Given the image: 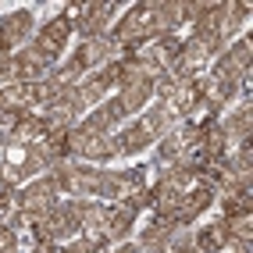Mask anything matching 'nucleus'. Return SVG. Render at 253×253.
Here are the masks:
<instances>
[{"label": "nucleus", "mask_w": 253, "mask_h": 253, "mask_svg": "<svg viewBox=\"0 0 253 253\" xmlns=\"http://www.w3.org/2000/svg\"><path fill=\"white\" fill-rule=\"evenodd\" d=\"M25 214H32V221H40V217H50L61 204V189L57 182L50 175H40V178H29L25 185H18V200H14Z\"/></svg>", "instance_id": "1"}, {"label": "nucleus", "mask_w": 253, "mask_h": 253, "mask_svg": "<svg viewBox=\"0 0 253 253\" xmlns=\"http://www.w3.org/2000/svg\"><path fill=\"white\" fill-rule=\"evenodd\" d=\"M36 11L32 7H14L7 14H0V54H18L22 46L32 43L36 36Z\"/></svg>", "instance_id": "2"}, {"label": "nucleus", "mask_w": 253, "mask_h": 253, "mask_svg": "<svg viewBox=\"0 0 253 253\" xmlns=\"http://www.w3.org/2000/svg\"><path fill=\"white\" fill-rule=\"evenodd\" d=\"M118 57V43L111 32H100V36H89V40H79L75 50H72V61L79 64L82 72H96L104 68V64H111Z\"/></svg>", "instance_id": "3"}, {"label": "nucleus", "mask_w": 253, "mask_h": 253, "mask_svg": "<svg viewBox=\"0 0 253 253\" xmlns=\"http://www.w3.org/2000/svg\"><path fill=\"white\" fill-rule=\"evenodd\" d=\"M72 40H75V36H72V25L64 22L61 14H54V18L40 22V25H36V36H32V43H36L43 54H50L54 61H57L64 50L72 46Z\"/></svg>", "instance_id": "4"}, {"label": "nucleus", "mask_w": 253, "mask_h": 253, "mask_svg": "<svg viewBox=\"0 0 253 253\" xmlns=\"http://www.w3.org/2000/svg\"><path fill=\"white\" fill-rule=\"evenodd\" d=\"M217 128L225 132L228 146L250 143V136H253V104H250V100H239V104H232L228 111H221V118H217Z\"/></svg>", "instance_id": "5"}, {"label": "nucleus", "mask_w": 253, "mask_h": 253, "mask_svg": "<svg viewBox=\"0 0 253 253\" xmlns=\"http://www.w3.org/2000/svg\"><path fill=\"white\" fill-rule=\"evenodd\" d=\"M146 7H150L154 40L168 36V32H178L185 25V0H146Z\"/></svg>", "instance_id": "6"}, {"label": "nucleus", "mask_w": 253, "mask_h": 253, "mask_svg": "<svg viewBox=\"0 0 253 253\" xmlns=\"http://www.w3.org/2000/svg\"><path fill=\"white\" fill-rule=\"evenodd\" d=\"M136 221L139 214L128 207V200H118V204H107V221H104V239L111 246L118 243H128L136 235Z\"/></svg>", "instance_id": "7"}, {"label": "nucleus", "mask_w": 253, "mask_h": 253, "mask_svg": "<svg viewBox=\"0 0 253 253\" xmlns=\"http://www.w3.org/2000/svg\"><path fill=\"white\" fill-rule=\"evenodd\" d=\"M114 139H118V150H122V157H143L146 150H154V143H157V136L139 122V118L125 122L122 128L114 132Z\"/></svg>", "instance_id": "8"}, {"label": "nucleus", "mask_w": 253, "mask_h": 253, "mask_svg": "<svg viewBox=\"0 0 253 253\" xmlns=\"http://www.w3.org/2000/svg\"><path fill=\"white\" fill-rule=\"evenodd\" d=\"M14 57H18V68H22V82H40V79H46L50 72H54V64H57L50 54H43L36 43L22 46Z\"/></svg>", "instance_id": "9"}, {"label": "nucleus", "mask_w": 253, "mask_h": 253, "mask_svg": "<svg viewBox=\"0 0 253 253\" xmlns=\"http://www.w3.org/2000/svg\"><path fill=\"white\" fill-rule=\"evenodd\" d=\"M111 89H114V82H111V75L104 72V68H96V72H86V79L75 86V93H79V100L86 104V111H93L96 104H104V100L111 96Z\"/></svg>", "instance_id": "10"}, {"label": "nucleus", "mask_w": 253, "mask_h": 253, "mask_svg": "<svg viewBox=\"0 0 253 253\" xmlns=\"http://www.w3.org/2000/svg\"><path fill=\"white\" fill-rule=\"evenodd\" d=\"M225 243H228V228H225V217L221 214L211 217L207 225L193 228V250L196 253H221Z\"/></svg>", "instance_id": "11"}, {"label": "nucleus", "mask_w": 253, "mask_h": 253, "mask_svg": "<svg viewBox=\"0 0 253 253\" xmlns=\"http://www.w3.org/2000/svg\"><path fill=\"white\" fill-rule=\"evenodd\" d=\"M118 100H122V107L128 118H139L146 111V104L154 100V79H143V82H132V86H122L114 93Z\"/></svg>", "instance_id": "12"}, {"label": "nucleus", "mask_w": 253, "mask_h": 253, "mask_svg": "<svg viewBox=\"0 0 253 253\" xmlns=\"http://www.w3.org/2000/svg\"><path fill=\"white\" fill-rule=\"evenodd\" d=\"M43 136H46V125H43V114H36V111L18 114V122H14V128H11V139L18 146H32Z\"/></svg>", "instance_id": "13"}, {"label": "nucleus", "mask_w": 253, "mask_h": 253, "mask_svg": "<svg viewBox=\"0 0 253 253\" xmlns=\"http://www.w3.org/2000/svg\"><path fill=\"white\" fill-rule=\"evenodd\" d=\"M139 122L154 132V136H164L168 128H171L175 122H182V118H175V111L168 107V100H150L146 104V111L139 114Z\"/></svg>", "instance_id": "14"}, {"label": "nucleus", "mask_w": 253, "mask_h": 253, "mask_svg": "<svg viewBox=\"0 0 253 253\" xmlns=\"http://www.w3.org/2000/svg\"><path fill=\"white\" fill-rule=\"evenodd\" d=\"M136 61H139V68H143L146 79H157V75H164V72H171V57H168L157 43L136 50Z\"/></svg>", "instance_id": "15"}, {"label": "nucleus", "mask_w": 253, "mask_h": 253, "mask_svg": "<svg viewBox=\"0 0 253 253\" xmlns=\"http://www.w3.org/2000/svg\"><path fill=\"white\" fill-rule=\"evenodd\" d=\"M221 217H253V193H221L214 200Z\"/></svg>", "instance_id": "16"}, {"label": "nucleus", "mask_w": 253, "mask_h": 253, "mask_svg": "<svg viewBox=\"0 0 253 253\" xmlns=\"http://www.w3.org/2000/svg\"><path fill=\"white\" fill-rule=\"evenodd\" d=\"M104 221H107V204H104V200H86V204H82V217H79L82 235L104 232Z\"/></svg>", "instance_id": "17"}, {"label": "nucleus", "mask_w": 253, "mask_h": 253, "mask_svg": "<svg viewBox=\"0 0 253 253\" xmlns=\"http://www.w3.org/2000/svg\"><path fill=\"white\" fill-rule=\"evenodd\" d=\"M225 57H228L239 72H253V40H250V32H243L239 40H232V43H228Z\"/></svg>", "instance_id": "18"}, {"label": "nucleus", "mask_w": 253, "mask_h": 253, "mask_svg": "<svg viewBox=\"0 0 253 253\" xmlns=\"http://www.w3.org/2000/svg\"><path fill=\"white\" fill-rule=\"evenodd\" d=\"M0 111H11V114L32 111V107H29V89H25V82H14V86H4V89H0Z\"/></svg>", "instance_id": "19"}, {"label": "nucleus", "mask_w": 253, "mask_h": 253, "mask_svg": "<svg viewBox=\"0 0 253 253\" xmlns=\"http://www.w3.org/2000/svg\"><path fill=\"white\" fill-rule=\"evenodd\" d=\"M225 168L235 175H253V146L250 143H235L225 154Z\"/></svg>", "instance_id": "20"}, {"label": "nucleus", "mask_w": 253, "mask_h": 253, "mask_svg": "<svg viewBox=\"0 0 253 253\" xmlns=\"http://www.w3.org/2000/svg\"><path fill=\"white\" fill-rule=\"evenodd\" d=\"M196 100H200V93H196V86H193V82H178V89L171 93L168 107L175 111V118H189V111L196 107Z\"/></svg>", "instance_id": "21"}, {"label": "nucleus", "mask_w": 253, "mask_h": 253, "mask_svg": "<svg viewBox=\"0 0 253 253\" xmlns=\"http://www.w3.org/2000/svg\"><path fill=\"white\" fill-rule=\"evenodd\" d=\"M22 82V68H18V57L14 54H0V89Z\"/></svg>", "instance_id": "22"}, {"label": "nucleus", "mask_w": 253, "mask_h": 253, "mask_svg": "<svg viewBox=\"0 0 253 253\" xmlns=\"http://www.w3.org/2000/svg\"><path fill=\"white\" fill-rule=\"evenodd\" d=\"M0 221H4V225H7L11 232H18V235H22V232H29L32 225H36V221H32V214H25V211H22L18 204H14V207H11V211H7L4 217H0Z\"/></svg>", "instance_id": "23"}, {"label": "nucleus", "mask_w": 253, "mask_h": 253, "mask_svg": "<svg viewBox=\"0 0 253 253\" xmlns=\"http://www.w3.org/2000/svg\"><path fill=\"white\" fill-rule=\"evenodd\" d=\"M228 239H250L253 243V217H225Z\"/></svg>", "instance_id": "24"}, {"label": "nucleus", "mask_w": 253, "mask_h": 253, "mask_svg": "<svg viewBox=\"0 0 253 253\" xmlns=\"http://www.w3.org/2000/svg\"><path fill=\"white\" fill-rule=\"evenodd\" d=\"M175 89H178V79H175L171 72H164V75L154 79V100H171Z\"/></svg>", "instance_id": "25"}, {"label": "nucleus", "mask_w": 253, "mask_h": 253, "mask_svg": "<svg viewBox=\"0 0 253 253\" xmlns=\"http://www.w3.org/2000/svg\"><path fill=\"white\" fill-rule=\"evenodd\" d=\"M14 200H18V185H11V182L0 178V217L14 207Z\"/></svg>", "instance_id": "26"}, {"label": "nucleus", "mask_w": 253, "mask_h": 253, "mask_svg": "<svg viewBox=\"0 0 253 253\" xmlns=\"http://www.w3.org/2000/svg\"><path fill=\"white\" fill-rule=\"evenodd\" d=\"M57 253H100L89 239H82V235H79V239H72V243H64V246H57Z\"/></svg>", "instance_id": "27"}, {"label": "nucleus", "mask_w": 253, "mask_h": 253, "mask_svg": "<svg viewBox=\"0 0 253 253\" xmlns=\"http://www.w3.org/2000/svg\"><path fill=\"white\" fill-rule=\"evenodd\" d=\"M14 243H18V232H11L0 221V253H14Z\"/></svg>", "instance_id": "28"}, {"label": "nucleus", "mask_w": 253, "mask_h": 253, "mask_svg": "<svg viewBox=\"0 0 253 253\" xmlns=\"http://www.w3.org/2000/svg\"><path fill=\"white\" fill-rule=\"evenodd\" d=\"M111 253H143V250H139V243H136V239H128V243L111 246Z\"/></svg>", "instance_id": "29"}]
</instances>
